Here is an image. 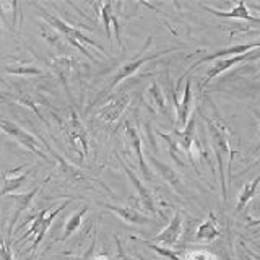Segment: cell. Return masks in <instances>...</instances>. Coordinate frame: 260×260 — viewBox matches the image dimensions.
Instances as JSON below:
<instances>
[{
    "mask_svg": "<svg viewBox=\"0 0 260 260\" xmlns=\"http://www.w3.org/2000/svg\"><path fill=\"white\" fill-rule=\"evenodd\" d=\"M203 122L208 128V137L211 142V148H213L216 159H218V168H219V176H221V189H223V197L224 200L228 199V189H226V181H224V158H228V173H230V181H231V162L234 151L231 150L230 140H228V132L226 128L221 127L216 122L208 119L207 116H203Z\"/></svg>",
    "mask_w": 260,
    "mask_h": 260,
    "instance_id": "obj_1",
    "label": "cell"
},
{
    "mask_svg": "<svg viewBox=\"0 0 260 260\" xmlns=\"http://www.w3.org/2000/svg\"><path fill=\"white\" fill-rule=\"evenodd\" d=\"M31 173H32V169H28L26 173H21L18 176H13V171H8V173H5L4 174V187L0 189V197H4V195L13 193V192L18 190Z\"/></svg>",
    "mask_w": 260,
    "mask_h": 260,
    "instance_id": "obj_17",
    "label": "cell"
},
{
    "mask_svg": "<svg viewBox=\"0 0 260 260\" xmlns=\"http://www.w3.org/2000/svg\"><path fill=\"white\" fill-rule=\"evenodd\" d=\"M0 101H7V96L2 91H0Z\"/></svg>",
    "mask_w": 260,
    "mask_h": 260,
    "instance_id": "obj_29",
    "label": "cell"
},
{
    "mask_svg": "<svg viewBox=\"0 0 260 260\" xmlns=\"http://www.w3.org/2000/svg\"><path fill=\"white\" fill-rule=\"evenodd\" d=\"M258 47V41H255V43H252V44H238V46H230V47H224V49H219V51H215V52H211V54H207V55H203L200 57V59L197 62H193L190 65V69L187 70L184 75L181 78H185L189 73H192L197 67H200L202 63H205V62H213L216 59H223V57L226 55H241V54H246L249 51H255V49Z\"/></svg>",
    "mask_w": 260,
    "mask_h": 260,
    "instance_id": "obj_7",
    "label": "cell"
},
{
    "mask_svg": "<svg viewBox=\"0 0 260 260\" xmlns=\"http://www.w3.org/2000/svg\"><path fill=\"white\" fill-rule=\"evenodd\" d=\"M94 244H96V236H93V241H91V246L88 247V250L85 252L83 255L81 257H78L77 260H91V257H93V250H94Z\"/></svg>",
    "mask_w": 260,
    "mask_h": 260,
    "instance_id": "obj_27",
    "label": "cell"
},
{
    "mask_svg": "<svg viewBox=\"0 0 260 260\" xmlns=\"http://www.w3.org/2000/svg\"><path fill=\"white\" fill-rule=\"evenodd\" d=\"M109 211H112L114 215H117L122 221L130 223V224H146L150 221V218L140 213L137 208L132 207H117V205H106Z\"/></svg>",
    "mask_w": 260,
    "mask_h": 260,
    "instance_id": "obj_14",
    "label": "cell"
},
{
    "mask_svg": "<svg viewBox=\"0 0 260 260\" xmlns=\"http://www.w3.org/2000/svg\"><path fill=\"white\" fill-rule=\"evenodd\" d=\"M125 135H127L128 143H130V146H132V150L135 153L138 166H140L145 179H146V181H151L153 176H151L150 169H148V166H146V162H145V156H143V151H142V137H140V134H138L134 127H130V124H127L125 125Z\"/></svg>",
    "mask_w": 260,
    "mask_h": 260,
    "instance_id": "obj_12",
    "label": "cell"
},
{
    "mask_svg": "<svg viewBox=\"0 0 260 260\" xmlns=\"http://www.w3.org/2000/svg\"><path fill=\"white\" fill-rule=\"evenodd\" d=\"M258 54H257V49L254 52H246V54H241V55H233V57H228V59H219L218 62H215L211 67L207 70L205 73V80H203V85L202 86H207L211 80H215L216 77L221 75L223 72L230 70L234 65H238L244 60H249V59H257Z\"/></svg>",
    "mask_w": 260,
    "mask_h": 260,
    "instance_id": "obj_8",
    "label": "cell"
},
{
    "mask_svg": "<svg viewBox=\"0 0 260 260\" xmlns=\"http://www.w3.org/2000/svg\"><path fill=\"white\" fill-rule=\"evenodd\" d=\"M145 246H148L151 250H154V252H158L159 255H162V257H166V258H169V260H182L181 257H179L177 254H174L173 250H169V249H165V247H159V246H156V244H153V242H148V241H145L143 242Z\"/></svg>",
    "mask_w": 260,
    "mask_h": 260,
    "instance_id": "obj_25",
    "label": "cell"
},
{
    "mask_svg": "<svg viewBox=\"0 0 260 260\" xmlns=\"http://www.w3.org/2000/svg\"><path fill=\"white\" fill-rule=\"evenodd\" d=\"M88 208H89L88 205H83L78 211H75V213H73V215L67 219V223H65V226H63V234L60 236V241L69 239L70 236L78 230L80 224H81V221H83V216L88 213Z\"/></svg>",
    "mask_w": 260,
    "mask_h": 260,
    "instance_id": "obj_19",
    "label": "cell"
},
{
    "mask_svg": "<svg viewBox=\"0 0 260 260\" xmlns=\"http://www.w3.org/2000/svg\"><path fill=\"white\" fill-rule=\"evenodd\" d=\"M111 12H112V2H106L101 5V18L104 23V31L106 36L109 39V47L112 49V38H111Z\"/></svg>",
    "mask_w": 260,
    "mask_h": 260,
    "instance_id": "obj_23",
    "label": "cell"
},
{
    "mask_svg": "<svg viewBox=\"0 0 260 260\" xmlns=\"http://www.w3.org/2000/svg\"><path fill=\"white\" fill-rule=\"evenodd\" d=\"M219 236H221V231H219V228L216 224L215 213H213V211H210L208 218L197 228V233H195V239H197V241H207V242H210V241L219 238Z\"/></svg>",
    "mask_w": 260,
    "mask_h": 260,
    "instance_id": "obj_16",
    "label": "cell"
},
{
    "mask_svg": "<svg viewBox=\"0 0 260 260\" xmlns=\"http://www.w3.org/2000/svg\"><path fill=\"white\" fill-rule=\"evenodd\" d=\"M151 161H153V166L156 168V171L159 173V176H161L162 179H165V181H166L168 184L173 185L179 193H182V192H184L182 181H181V177H179V174L176 173V171H174V169H171L169 166H166L165 162H161V161H158V159H154V158H151Z\"/></svg>",
    "mask_w": 260,
    "mask_h": 260,
    "instance_id": "obj_18",
    "label": "cell"
},
{
    "mask_svg": "<svg viewBox=\"0 0 260 260\" xmlns=\"http://www.w3.org/2000/svg\"><path fill=\"white\" fill-rule=\"evenodd\" d=\"M4 72L10 73V75H16V77H38L43 75V70L35 67V65H7L4 69Z\"/></svg>",
    "mask_w": 260,
    "mask_h": 260,
    "instance_id": "obj_21",
    "label": "cell"
},
{
    "mask_svg": "<svg viewBox=\"0 0 260 260\" xmlns=\"http://www.w3.org/2000/svg\"><path fill=\"white\" fill-rule=\"evenodd\" d=\"M182 223H184L182 213L181 211H176L174 216L171 218V223L154 238V242L165 244L166 247L176 246V242L179 241V238H181V234H182Z\"/></svg>",
    "mask_w": 260,
    "mask_h": 260,
    "instance_id": "obj_11",
    "label": "cell"
},
{
    "mask_svg": "<svg viewBox=\"0 0 260 260\" xmlns=\"http://www.w3.org/2000/svg\"><path fill=\"white\" fill-rule=\"evenodd\" d=\"M182 260H216V255L208 249H192L184 252Z\"/></svg>",
    "mask_w": 260,
    "mask_h": 260,
    "instance_id": "obj_22",
    "label": "cell"
},
{
    "mask_svg": "<svg viewBox=\"0 0 260 260\" xmlns=\"http://www.w3.org/2000/svg\"><path fill=\"white\" fill-rule=\"evenodd\" d=\"M91 260H109V257L106 254H98V255L91 257Z\"/></svg>",
    "mask_w": 260,
    "mask_h": 260,
    "instance_id": "obj_28",
    "label": "cell"
},
{
    "mask_svg": "<svg viewBox=\"0 0 260 260\" xmlns=\"http://www.w3.org/2000/svg\"><path fill=\"white\" fill-rule=\"evenodd\" d=\"M36 8H38V12H39V15L43 16V18L51 24V28H54V29H57L59 32H62L63 36H67V41L69 43L73 46V47H77V49H80V52H83L88 59H91L93 62H94V57L89 54L88 51H86V47L83 46V44H86V46H91V47H94V49H98V51H101V52H104V46H101L100 43H96L94 39H91V38H88L85 32H81L80 29H77V28H72L70 24H67L63 20H60V18H57V16H54V15H51L49 12H46L43 7H39V5H36Z\"/></svg>",
    "mask_w": 260,
    "mask_h": 260,
    "instance_id": "obj_2",
    "label": "cell"
},
{
    "mask_svg": "<svg viewBox=\"0 0 260 260\" xmlns=\"http://www.w3.org/2000/svg\"><path fill=\"white\" fill-rule=\"evenodd\" d=\"M208 13H213L216 16H219V18H238V20H247V21H254V23H258V16H252L250 15V10L246 7V4L242 2V0H239L238 4H236V7L233 8V10L230 12H219V10H215V8L211 7H203Z\"/></svg>",
    "mask_w": 260,
    "mask_h": 260,
    "instance_id": "obj_15",
    "label": "cell"
},
{
    "mask_svg": "<svg viewBox=\"0 0 260 260\" xmlns=\"http://www.w3.org/2000/svg\"><path fill=\"white\" fill-rule=\"evenodd\" d=\"M122 260H134V258H127V257H125V254H124V255H122Z\"/></svg>",
    "mask_w": 260,
    "mask_h": 260,
    "instance_id": "obj_30",
    "label": "cell"
},
{
    "mask_svg": "<svg viewBox=\"0 0 260 260\" xmlns=\"http://www.w3.org/2000/svg\"><path fill=\"white\" fill-rule=\"evenodd\" d=\"M0 130H4L7 135L13 137L16 142H18L21 146H24L26 150H29L31 153H35V154H38V156H41L43 159L49 161L47 153L43 148V146H46V148H49V146L46 143H41L39 138H36L32 134L26 132V130H23L20 125H16L15 122L0 119Z\"/></svg>",
    "mask_w": 260,
    "mask_h": 260,
    "instance_id": "obj_4",
    "label": "cell"
},
{
    "mask_svg": "<svg viewBox=\"0 0 260 260\" xmlns=\"http://www.w3.org/2000/svg\"><path fill=\"white\" fill-rule=\"evenodd\" d=\"M176 51H179V47H173V49H166V51H159V52H154V54H151V55H143V57H138V59H135V60H132V62H127V63H124L122 67L119 69V72L114 75V78L111 80V83H109V86L106 88V91L104 93H111L114 88H116L119 83H122L125 78H128V77H132L134 73L142 67V65H145L146 62H150V60H154V59H158V57H161V55H165V54H171V52H176ZM103 93V94H104ZM101 94V96H103ZM100 96V98H101Z\"/></svg>",
    "mask_w": 260,
    "mask_h": 260,
    "instance_id": "obj_5",
    "label": "cell"
},
{
    "mask_svg": "<svg viewBox=\"0 0 260 260\" xmlns=\"http://www.w3.org/2000/svg\"><path fill=\"white\" fill-rule=\"evenodd\" d=\"M117 159H119V162H120L122 169L125 171L127 177L130 179V182H132V184H134V187L137 189L138 197H140V202H142L143 208H145V210H148L150 213H153V215H158V208H156V203H154V199H153L151 192H150L148 189H146L145 185H143V182L140 181V177H138V176L134 173V171L125 165L124 159H122L120 156H117Z\"/></svg>",
    "mask_w": 260,
    "mask_h": 260,
    "instance_id": "obj_9",
    "label": "cell"
},
{
    "mask_svg": "<svg viewBox=\"0 0 260 260\" xmlns=\"http://www.w3.org/2000/svg\"><path fill=\"white\" fill-rule=\"evenodd\" d=\"M150 94H151V98H153L154 104L158 106V109H159L162 114H168V104H166V100H165V94H162L161 88H159L156 83H153V85L150 86Z\"/></svg>",
    "mask_w": 260,
    "mask_h": 260,
    "instance_id": "obj_24",
    "label": "cell"
},
{
    "mask_svg": "<svg viewBox=\"0 0 260 260\" xmlns=\"http://www.w3.org/2000/svg\"><path fill=\"white\" fill-rule=\"evenodd\" d=\"M70 202H72V199L65 200L63 203H60V205L57 207V208H54V210L46 208V210H43V211H39V213H38L35 218H32L31 228H29V231L26 233V238H28V236H32V238H35V241H32V246H31V252H32V254H35V252L38 250L39 244L43 242L44 236H46V233L49 231V228L52 226L55 216L59 215L62 210L67 208V207L70 205Z\"/></svg>",
    "mask_w": 260,
    "mask_h": 260,
    "instance_id": "obj_3",
    "label": "cell"
},
{
    "mask_svg": "<svg viewBox=\"0 0 260 260\" xmlns=\"http://www.w3.org/2000/svg\"><path fill=\"white\" fill-rule=\"evenodd\" d=\"M258 182H260V177H255L254 181L249 182L244 185V189L241 190L239 193V199H238V205H236V213H239L244 208L247 207V203L254 199V195L257 192V187H258Z\"/></svg>",
    "mask_w": 260,
    "mask_h": 260,
    "instance_id": "obj_20",
    "label": "cell"
},
{
    "mask_svg": "<svg viewBox=\"0 0 260 260\" xmlns=\"http://www.w3.org/2000/svg\"><path fill=\"white\" fill-rule=\"evenodd\" d=\"M128 103H130V96L125 93L120 94L117 98H114V100H111L109 103H106L103 108L96 112V117L104 122H116L122 116V112L125 111Z\"/></svg>",
    "mask_w": 260,
    "mask_h": 260,
    "instance_id": "obj_10",
    "label": "cell"
},
{
    "mask_svg": "<svg viewBox=\"0 0 260 260\" xmlns=\"http://www.w3.org/2000/svg\"><path fill=\"white\" fill-rule=\"evenodd\" d=\"M190 111H192V85H190V80H187L185 88H184V96H182V101L179 103L177 106V119H176V132L182 130L187 124V120L190 117Z\"/></svg>",
    "mask_w": 260,
    "mask_h": 260,
    "instance_id": "obj_13",
    "label": "cell"
},
{
    "mask_svg": "<svg viewBox=\"0 0 260 260\" xmlns=\"http://www.w3.org/2000/svg\"><path fill=\"white\" fill-rule=\"evenodd\" d=\"M49 181H51V176H47L39 185H36L35 189L29 190V192H26V193H12V195H10V197L15 200V213H13V216H12V219H10V224H8V234H7V241H8V242H12V234H13V228H15L16 221H18L20 216L29 208L31 202L35 200V197L41 192V189H43V187H44Z\"/></svg>",
    "mask_w": 260,
    "mask_h": 260,
    "instance_id": "obj_6",
    "label": "cell"
},
{
    "mask_svg": "<svg viewBox=\"0 0 260 260\" xmlns=\"http://www.w3.org/2000/svg\"><path fill=\"white\" fill-rule=\"evenodd\" d=\"M0 260H13L12 242H4L0 239Z\"/></svg>",
    "mask_w": 260,
    "mask_h": 260,
    "instance_id": "obj_26",
    "label": "cell"
}]
</instances>
